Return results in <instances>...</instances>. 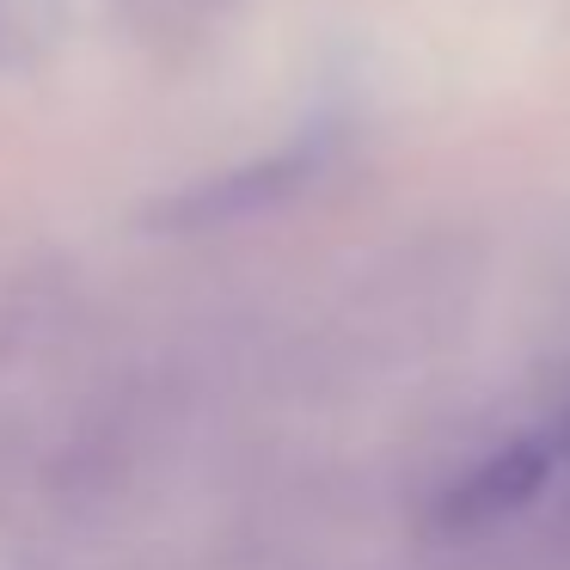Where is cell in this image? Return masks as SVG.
Returning <instances> with one entry per match:
<instances>
[{"mask_svg":"<svg viewBox=\"0 0 570 570\" xmlns=\"http://www.w3.org/2000/svg\"><path fill=\"white\" fill-rule=\"evenodd\" d=\"M558 460H564L558 430L503 442L497 454H484L460 484H448V491H442V503H435V528H442V533H479V528H491V521L515 515V509L528 503L546 479H552Z\"/></svg>","mask_w":570,"mask_h":570,"instance_id":"1","label":"cell"},{"mask_svg":"<svg viewBox=\"0 0 570 570\" xmlns=\"http://www.w3.org/2000/svg\"><path fill=\"white\" fill-rule=\"evenodd\" d=\"M313 173H320V141H307V148H295V154H276V160H258L239 178H227V185L203 190L197 209H190V222H227V215L271 209V203H283L288 190H295L301 178H313Z\"/></svg>","mask_w":570,"mask_h":570,"instance_id":"2","label":"cell"},{"mask_svg":"<svg viewBox=\"0 0 570 570\" xmlns=\"http://www.w3.org/2000/svg\"><path fill=\"white\" fill-rule=\"evenodd\" d=\"M558 442H564V454H570V411H564V423H558Z\"/></svg>","mask_w":570,"mask_h":570,"instance_id":"3","label":"cell"}]
</instances>
